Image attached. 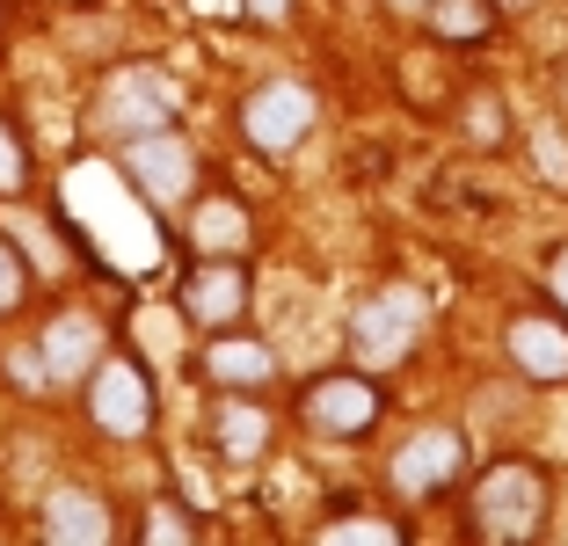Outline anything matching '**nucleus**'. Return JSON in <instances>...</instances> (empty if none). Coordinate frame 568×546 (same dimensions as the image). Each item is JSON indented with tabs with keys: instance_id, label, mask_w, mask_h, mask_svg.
I'll list each match as a JSON object with an SVG mask.
<instances>
[{
	"instance_id": "21",
	"label": "nucleus",
	"mask_w": 568,
	"mask_h": 546,
	"mask_svg": "<svg viewBox=\"0 0 568 546\" xmlns=\"http://www.w3.org/2000/svg\"><path fill=\"white\" fill-rule=\"evenodd\" d=\"M22 299H30V263H22V249L0 233V314H16Z\"/></svg>"
},
{
	"instance_id": "10",
	"label": "nucleus",
	"mask_w": 568,
	"mask_h": 546,
	"mask_svg": "<svg viewBox=\"0 0 568 546\" xmlns=\"http://www.w3.org/2000/svg\"><path fill=\"white\" fill-rule=\"evenodd\" d=\"M102 343H110V328H102L95 314H51L44 321V335H37V350H44V372H51V386H81L88 372L102 364Z\"/></svg>"
},
{
	"instance_id": "19",
	"label": "nucleus",
	"mask_w": 568,
	"mask_h": 546,
	"mask_svg": "<svg viewBox=\"0 0 568 546\" xmlns=\"http://www.w3.org/2000/svg\"><path fill=\"white\" fill-rule=\"evenodd\" d=\"M30 190V146H22V132L0 117V198H22Z\"/></svg>"
},
{
	"instance_id": "17",
	"label": "nucleus",
	"mask_w": 568,
	"mask_h": 546,
	"mask_svg": "<svg viewBox=\"0 0 568 546\" xmlns=\"http://www.w3.org/2000/svg\"><path fill=\"white\" fill-rule=\"evenodd\" d=\"M459 124H467V139H474V146H503V132H510V117H503V102L488 95V88H474V95H467Z\"/></svg>"
},
{
	"instance_id": "7",
	"label": "nucleus",
	"mask_w": 568,
	"mask_h": 546,
	"mask_svg": "<svg viewBox=\"0 0 568 546\" xmlns=\"http://www.w3.org/2000/svg\"><path fill=\"white\" fill-rule=\"evenodd\" d=\"M314 117H321V102H314L306 81H263L248 102H241V139L277 161V153H292L306 132H314Z\"/></svg>"
},
{
	"instance_id": "20",
	"label": "nucleus",
	"mask_w": 568,
	"mask_h": 546,
	"mask_svg": "<svg viewBox=\"0 0 568 546\" xmlns=\"http://www.w3.org/2000/svg\"><path fill=\"white\" fill-rule=\"evenodd\" d=\"M321 539H372V546H394L402 539V525H394V517H328V525H321Z\"/></svg>"
},
{
	"instance_id": "12",
	"label": "nucleus",
	"mask_w": 568,
	"mask_h": 546,
	"mask_svg": "<svg viewBox=\"0 0 568 546\" xmlns=\"http://www.w3.org/2000/svg\"><path fill=\"white\" fill-rule=\"evenodd\" d=\"M37 532L51 546H102V539H118V517H110V503L95 488H51L44 510H37Z\"/></svg>"
},
{
	"instance_id": "16",
	"label": "nucleus",
	"mask_w": 568,
	"mask_h": 546,
	"mask_svg": "<svg viewBox=\"0 0 568 546\" xmlns=\"http://www.w3.org/2000/svg\"><path fill=\"white\" fill-rule=\"evenodd\" d=\"M190 233H197L204 255H241V241H248V212H241L234 198H204L197 212H190Z\"/></svg>"
},
{
	"instance_id": "5",
	"label": "nucleus",
	"mask_w": 568,
	"mask_h": 546,
	"mask_svg": "<svg viewBox=\"0 0 568 546\" xmlns=\"http://www.w3.org/2000/svg\"><path fill=\"white\" fill-rule=\"evenodd\" d=\"M386 394L379 380H372L365 364H351V372H314V380L300 386V423L314 437H365L372 423H379Z\"/></svg>"
},
{
	"instance_id": "15",
	"label": "nucleus",
	"mask_w": 568,
	"mask_h": 546,
	"mask_svg": "<svg viewBox=\"0 0 568 546\" xmlns=\"http://www.w3.org/2000/svg\"><path fill=\"white\" fill-rule=\"evenodd\" d=\"M437 44H488L496 37V0H430L423 8Z\"/></svg>"
},
{
	"instance_id": "23",
	"label": "nucleus",
	"mask_w": 568,
	"mask_h": 546,
	"mask_svg": "<svg viewBox=\"0 0 568 546\" xmlns=\"http://www.w3.org/2000/svg\"><path fill=\"white\" fill-rule=\"evenodd\" d=\"M0 372H16V380H22V394H44V386H51L44 350H8V357H0Z\"/></svg>"
},
{
	"instance_id": "4",
	"label": "nucleus",
	"mask_w": 568,
	"mask_h": 546,
	"mask_svg": "<svg viewBox=\"0 0 568 546\" xmlns=\"http://www.w3.org/2000/svg\"><path fill=\"white\" fill-rule=\"evenodd\" d=\"M175 117H183V88L168 81L161 67H124V73H110V81H102V95H95V124L110 139L168 132Z\"/></svg>"
},
{
	"instance_id": "27",
	"label": "nucleus",
	"mask_w": 568,
	"mask_h": 546,
	"mask_svg": "<svg viewBox=\"0 0 568 546\" xmlns=\"http://www.w3.org/2000/svg\"><path fill=\"white\" fill-rule=\"evenodd\" d=\"M0 16H8V8H0Z\"/></svg>"
},
{
	"instance_id": "8",
	"label": "nucleus",
	"mask_w": 568,
	"mask_h": 546,
	"mask_svg": "<svg viewBox=\"0 0 568 546\" xmlns=\"http://www.w3.org/2000/svg\"><path fill=\"white\" fill-rule=\"evenodd\" d=\"M241 314H248V263L241 255H204L183 277V321L219 335V328H241Z\"/></svg>"
},
{
	"instance_id": "26",
	"label": "nucleus",
	"mask_w": 568,
	"mask_h": 546,
	"mask_svg": "<svg viewBox=\"0 0 568 546\" xmlns=\"http://www.w3.org/2000/svg\"><path fill=\"white\" fill-rule=\"evenodd\" d=\"M394 8H430V0H394Z\"/></svg>"
},
{
	"instance_id": "24",
	"label": "nucleus",
	"mask_w": 568,
	"mask_h": 546,
	"mask_svg": "<svg viewBox=\"0 0 568 546\" xmlns=\"http://www.w3.org/2000/svg\"><path fill=\"white\" fill-rule=\"evenodd\" d=\"M547 284H554V299H561V306H568V249H561V255H554V263H547Z\"/></svg>"
},
{
	"instance_id": "3",
	"label": "nucleus",
	"mask_w": 568,
	"mask_h": 546,
	"mask_svg": "<svg viewBox=\"0 0 568 546\" xmlns=\"http://www.w3.org/2000/svg\"><path fill=\"white\" fill-rule=\"evenodd\" d=\"M88 394V423L102 437H146L153 415H161V394H153V372L132 357V350H102V364L81 380Z\"/></svg>"
},
{
	"instance_id": "6",
	"label": "nucleus",
	"mask_w": 568,
	"mask_h": 546,
	"mask_svg": "<svg viewBox=\"0 0 568 546\" xmlns=\"http://www.w3.org/2000/svg\"><path fill=\"white\" fill-rule=\"evenodd\" d=\"M118 168L132 175V190L146 204H183L197 190V153L190 139L168 124V132H139V139H118Z\"/></svg>"
},
{
	"instance_id": "13",
	"label": "nucleus",
	"mask_w": 568,
	"mask_h": 546,
	"mask_svg": "<svg viewBox=\"0 0 568 546\" xmlns=\"http://www.w3.org/2000/svg\"><path fill=\"white\" fill-rule=\"evenodd\" d=\"M503 343H510V364H518L525 380H539V386H561L568 380V321L518 314L510 328H503Z\"/></svg>"
},
{
	"instance_id": "11",
	"label": "nucleus",
	"mask_w": 568,
	"mask_h": 546,
	"mask_svg": "<svg viewBox=\"0 0 568 546\" xmlns=\"http://www.w3.org/2000/svg\"><path fill=\"white\" fill-rule=\"evenodd\" d=\"M204 437H212L219 459L248 466V459H263V452H270V408H263L255 394H234V386H219L212 415H204Z\"/></svg>"
},
{
	"instance_id": "1",
	"label": "nucleus",
	"mask_w": 568,
	"mask_h": 546,
	"mask_svg": "<svg viewBox=\"0 0 568 546\" xmlns=\"http://www.w3.org/2000/svg\"><path fill=\"white\" fill-rule=\"evenodd\" d=\"M547 503H554V488L532 459H496L467 496V532L488 546H525L547 532Z\"/></svg>"
},
{
	"instance_id": "14",
	"label": "nucleus",
	"mask_w": 568,
	"mask_h": 546,
	"mask_svg": "<svg viewBox=\"0 0 568 546\" xmlns=\"http://www.w3.org/2000/svg\"><path fill=\"white\" fill-rule=\"evenodd\" d=\"M204 380H212V386H234V394H255V386L277 380V357H270V343H255V335L219 328L212 343H204Z\"/></svg>"
},
{
	"instance_id": "9",
	"label": "nucleus",
	"mask_w": 568,
	"mask_h": 546,
	"mask_svg": "<svg viewBox=\"0 0 568 546\" xmlns=\"http://www.w3.org/2000/svg\"><path fill=\"white\" fill-rule=\"evenodd\" d=\"M394 496H408V503H423V496H437V488H452V481L467 474V437L452 431V423H437V431H416L402 452H394Z\"/></svg>"
},
{
	"instance_id": "22",
	"label": "nucleus",
	"mask_w": 568,
	"mask_h": 546,
	"mask_svg": "<svg viewBox=\"0 0 568 546\" xmlns=\"http://www.w3.org/2000/svg\"><path fill=\"white\" fill-rule=\"evenodd\" d=\"M532 161H539V175H547V182H561V190H568V139L554 132V124H539V132H532Z\"/></svg>"
},
{
	"instance_id": "2",
	"label": "nucleus",
	"mask_w": 568,
	"mask_h": 546,
	"mask_svg": "<svg viewBox=\"0 0 568 546\" xmlns=\"http://www.w3.org/2000/svg\"><path fill=\"white\" fill-rule=\"evenodd\" d=\"M423 328H430V299H423L416 284H379V292L351 314V364L394 372V364L423 343Z\"/></svg>"
},
{
	"instance_id": "25",
	"label": "nucleus",
	"mask_w": 568,
	"mask_h": 546,
	"mask_svg": "<svg viewBox=\"0 0 568 546\" xmlns=\"http://www.w3.org/2000/svg\"><path fill=\"white\" fill-rule=\"evenodd\" d=\"M539 0H496V16H532Z\"/></svg>"
},
{
	"instance_id": "18",
	"label": "nucleus",
	"mask_w": 568,
	"mask_h": 546,
	"mask_svg": "<svg viewBox=\"0 0 568 546\" xmlns=\"http://www.w3.org/2000/svg\"><path fill=\"white\" fill-rule=\"evenodd\" d=\"M139 539H146V546H175V539H197V517H190L183 510V503H153V510H146V525H139Z\"/></svg>"
}]
</instances>
